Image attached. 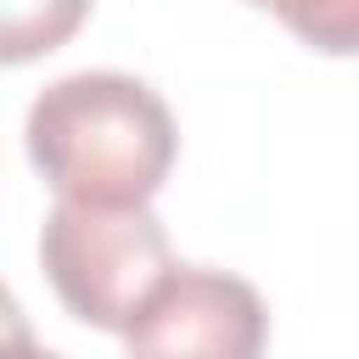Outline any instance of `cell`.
Returning a JSON list of instances; mask_svg holds the SVG:
<instances>
[{
	"label": "cell",
	"mask_w": 359,
	"mask_h": 359,
	"mask_svg": "<svg viewBox=\"0 0 359 359\" xmlns=\"http://www.w3.org/2000/svg\"><path fill=\"white\" fill-rule=\"evenodd\" d=\"M22 146L56 196L151 202L174 168L180 129L168 101L146 79L84 67L34 95Z\"/></svg>",
	"instance_id": "cell-1"
},
{
	"label": "cell",
	"mask_w": 359,
	"mask_h": 359,
	"mask_svg": "<svg viewBox=\"0 0 359 359\" xmlns=\"http://www.w3.org/2000/svg\"><path fill=\"white\" fill-rule=\"evenodd\" d=\"M39 264L56 286L62 309L79 325L123 331L146 292L174 264L168 230L151 213V202H73L56 196L45 230H39Z\"/></svg>",
	"instance_id": "cell-2"
},
{
	"label": "cell",
	"mask_w": 359,
	"mask_h": 359,
	"mask_svg": "<svg viewBox=\"0 0 359 359\" xmlns=\"http://www.w3.org/2000/svg\"><path fill=\"white\" fill-rule=\"evenodd\" d=\"M129 353H202L252 359L269 337V309L252 280L208 264H168L135 320L118 331Z\"/></svg>",
	"instance_id": "cell-3"
},
{
	"label": "cell",
	"mask_w": 359,
	"mask_h": 359,
	"mask_svg": "<svg viewBox=\"0 0 359 359\" xmlns=\"http://www.w3.org/2000/svg\"><path fill=\"white\" fill-rule=\"evenodd\" d=\"M95 0H0V67H22L67 45Z\"/></svg>",
	"instance_id": "cell-4"
},
{
	"label": "cell",
	"mask_w": 359,
	"mask_h": 359,
	"mask_svg": "<svg viewBox=\"0 0 359 359\" xmlns=\"http://www.w3.org/2000/svg\"><path fill=\"white\" fill-rule=\"evenodd\" d=\"M247 6L275 11L309 50L353 56V39H359V0H247Z\"/></svg>",
	"instance_id": "cell-5"
},
{
	"label": "cell",
	"mask_w": 359,
	"mask_h": 359,
	"mask_svg": "<svg viewBox=\"0 0 359 359\" xmlns=\"http://www.w3.org/2000/svg\"><path fill=\"white\" fill-rule=\"evenodd\" d=\"M28 348H39V337H34V325H28L22 303H17V292L0 286V353H28Z\"/></svg>",
	"instance_id": "cell-6"
}]
</instances>
